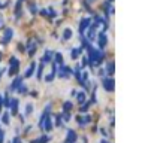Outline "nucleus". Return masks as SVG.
Listing matches in <instances>:
<instances>
[{
  "label": "nucleus",
  "mask_w": 154,
  "mask_h": 143,
  "mask_svg": "<svg viewBox=\"0 0 154 143\" xmlns=\"http://www.w3.org/2000/svg\"><path fill=\"white\" fill-rule=\"evenodd\" d=\"M3 122H6V124L9 122V116H8V113H6V115L3 116Z\"/></svg>",
  "instance_id": "20e7f679"
},
{
  "label": "nucleus",
  "mask_w": 154,
  "mask_h": 143,
  "mask_svg": "<svg viewBox=\"0 0 154 143\" xmlns=\"http://www.w3.org/2000/svg\"><path fill=\"white\" fill-rule=\"evenodd\" d=\"M112 81H106V84H105V87H106V89H112Z\"/></svg>",
  "instance_id": "f03ea898"
},
{
  "label": "nucleus",
  "mask_w": 154,
  "mask_h": 143,
  "mask_svg": "<svg viewBox=\"0 0 154 143\" xmlns=\"http://www.w3.org/2000/svg\"><path fill=\"white\" fill-rule=\"evenodd\" d=\"M0 57H2V55H0Z\"/></svg>",
  "instance_id": "0eeeda50"
},
{
  "label": "nucleus",
  "mask_w": 154,
  "mask_h": 143,
  "mask_svg": "<svg viewBox=\"0 0 154 143\" xmlns=\"http://www.w3.org/2000/svg\"><path fill=\"white\" fill-rule=\"evenodd\" d=\"M2 26H3V18H2V15H0V29H2Z\"/></svg>",
  "instance_id": "423d86ee"
},
{
  "label": "nucleus",
  "mask_w": 154,
  "mask_h": 143,
  "mask_svg": "<svg viewBox=\"0 0 154 143\" xmlns=\"http://www.w3.org/2000/svg\"><path fill=\"white\" fill-rule=\"evenodd\" d=\"M71 34H72L71 30H66V31H64V37H71Z\"/></svg>",
  "instance_id": "7ed1b4c3"
},
{
  "label": "nucleus",
  "mask_w": 154,
  "mask_h": 143,
  "mask_svg": "<svg viewBox=\"0 0 154 143\" xmlns=\"http://www.w3.org/2000/svg\"><path fill=\"white\" fill-rule=\"evenodd\" d=\"M78 100H79V102L84 100V94H79V95H78Z\"/></svg>",
  "instance_id": "39448f33"
},
{
  "label": "nucleus",
  "mask_w": 154,
  "mask_h": 143,
  "mask_svg": "<svg viewBox=\"0 0 154 143\" xmlns=\"http://www.w3.org/2000/svg\"><path fill=\"white\" fill-rule=\"evenodd\" d=\"M11 36H12V30H11V29H8V30H6V33H5V42H8V40L11 39Z\"/></svg>",
  "instance_id": "f257e3e1"
}]
</instances>
